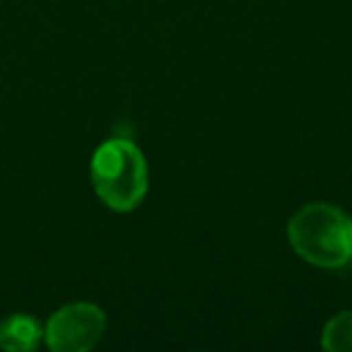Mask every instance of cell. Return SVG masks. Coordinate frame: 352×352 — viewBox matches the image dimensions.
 Listing matches in <instances>:
<instances>
[{
    "label": "cell",
    "instance_id": "1",
    "mask_svg": "<svg viewBox=\"0 0 352 352\" xmlns=\"http://www.w3.org/2000/svg\"><path fill=\"white\" fill-rule=\"evenodd\" d=\"M292 251L316 268L336 270L352 261V217L333 203H309L287 225Z\"/></svg>",
    "mask_w": 352,
    "mask_h": 352
},
{
    "label": "cell",
    "instance_id": "2",
    "mask_svg": "<svg viewBox=\"0 0 352 352\" xmlns=\"http://www.w3.org/2000/svg\"><path fill=\"white\" fill-rule=\"evenodd\" d=\"M92 186L104 206L131 212L145 201L150 174L142 150L128 138L104 140L92 155Z\"/></svg>",
    "mask_w": 352,
    "mask_h": 352
},
{
    "label": "cell",
    "instance_id": "3",
    "mask_svg": "<svg viewBox=\"0 0 352 352\" xmlns=\"http://www.w3.org/2000/svg\"><path fill=\"white\" fill-rule=\"evenodd\" d=\"M107 333V314L92 302L60 307L44 328V340L54 352H87Z\"/></svg>",
    "mask_w": 352,
    "mask_h": 352
},
{
    "label": "cell",
    "instance_id": "4",
    "mask_svg": "<svg viewBox=\"0 0 352 352\" xmlns=\"http://www.w3.org/2000/svg\"><path fill=\"white\" fill-rule=\"evenodd\" d=\"M44 340V328L30 314H12L0 321V347L8 352H32Z\"/></svg>",
    "mask_w": 352,
    "mask_h": 352
},
{
    "label": "cell",
    "instance_id": "5",
    "mask_svg": "<svg viewBox=\"0 0 352 352\" xmlns=\"http://www.w3.org/2000/svg\"><path fill=\"white\" fill-rule=\"evenodd\" d=\"M321 345L328 352H352V309L336 314L323 326Z\"/></svg>",
    "mask_w": 352,
    "mask_h": 352
}]
</instances>
